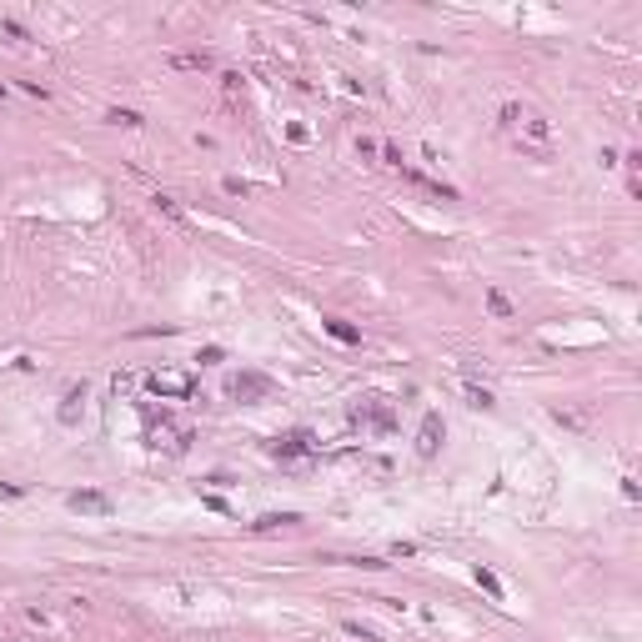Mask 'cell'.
<instances>
[{
	"label": "cell",
	"mask_w": 642,
	"mask_h": 642,
	"mask_svg": "<svg viewBox=\"0 0 642 642\" xmlns=\"http://www.w3.org/2000/svg\"><path fill=\"white\" fill-rule=\"evenodd\" d=\"M502 125H507L512 136H517L522 151H532V156H547V151H552V125H547L537 111H522V105H502Z\"/></svg>",
	"instance_id": "1"
},
{
	"label": "cell",
	"mask_w": 642,
	"mask_h": 642,
	"mask_svg": "<svg viewBox=\"0 0 642 642\" xmlns=\"http://www.w3.org/2000/svg\"><path fill=\"white\" fill-rule=\"evenodd\" d=\"M352 422H356V426H361V422H372V426H381V432H387V426H392V406L381 401V397H367V401H356V406H352Z\"/></svg>",
	"instance_id": "2"
},
{
	"label": "cell",
	"mask_w": 642,
	"mask_h": 642,
	"mask_svg": "<svg viewBox=\"0 0 642 642\" xmlns=\"http://www.w3.org/2000/svg\"><path fill=\"white\" fill-rule=\"evenodd\" d=\"M231 397H241V401H261V397H271V376H261V372H241L236 381H231Z\"/></svg>",
	"instance_id": "3"
},
{
	"label": "cell",
	"mask_w": 642,
	"mask_h": 642,
	"mask_svg": "<svg viewBox=\"0 0 642 642\" xmlns=\"http://www.w3.org/2000/svg\"><path fill=\"white\" fill-rule=\"evenodd\" d=\"M442 432H446V426H442V417H437V412H426V417H422V437H417V457H437Z\"/></svg>",
	"instance_id": "4"
},
{
	"label": "cell",
	"mask_w": 642,
	"mask_h": 642,
	"mask_svg": "<svg viewBox=\"0 0 642 642\" xmlns=\"http://www.w3.org/2000/svg\"><path fill=\"white\" fill-rule=\"evenodd\" d=\"M271 452H276V457H311L316 442H311V432H286V437L271 442Z\"/></svg>",
	"instance_id": "5"
},
{
	"label": "cell",
	"mask_w": 642,
	"mask_h": 642,
	"mask_svg": "<svg viewBox=\"0 0 642 642\" xmlns=\"http://www.w3.org/2000/svg\"><path fill=\"white\" fill-rule=\"evenodd\" d=\"M171 66L176 71H211V55L206 51H181V55H171Z\"/></svg>",
	"instance_id": "6"
},
{
	"label": "cell",
	"mask_w": 642,
	"mask_h": 642,
	"mask_svg": "<svg viewBox=\"0 0 642 642\" xmlns=\"http://www.w3.org/2000/svg\"><path fill=\"white\" fill-rule=\"evenodd\" d=\"M302 517L296 512H266V517H256V532H281V527H296Z\"/></svg>",
	"instance_id": "7"
},
{
	"label": "cell",
	"mask_w": 642,
	"mask_h": 642,
	"mask_svg": "<svg viewBox=\"0 0 642 642\" xmlns=\"http://www.w3.org/2000/svg\"><path fill=\"white\" fill-rule=\"evenodd\" d=\"M321 327H327L336 341H347V347H356V341H361V331L356 327H347V321H341V316H327V321H321Z\"/></svg>",
	"instance_id": "8"
},
{
	"label": "cell",
	"mask_w": 642,
	"mask_h": 642,
	"mask_svg": "<svg viewBox=\"0 0 642 642\" xmlns=\"http://www.w3.org/2000/svg\"><path fill=\"white\" fill-rule=\"evenodd\" d=\"M71 507H85V512H105L111 502H105L101 492H76V497H71Z\"/></svg>",
	"instance_id": "9"
},
{
	"label": "cell",
	"mask_w": 642,
	"mask_h": 642,
	"mask_svg": "<svg viewBox=\"0 0 642 642\" xmlns=\"http://www.w3.org/2000/svg\"><path fill=\"white\" fill-rule=\"evenodd\" d=\"M156 392H191V381L181 372H166V376H156Z\"/></svg>",
	"instance_id": "10"
},
{
	"label": "cell",
	"mask_w": 642,
	"mask_h": 642,
	"mask_svg": "<svg viewBox=\"0 0 642 642\" xmlns=\"http://www.w3.org/2000/svg\"><path fill=\"white\" fill-rule=\"evenodd\" d=\"M487 306H492V316H502V321L512 316V302H507L502 291H487Z\"/></svg>",
	"instance_id": "11"
},
{
	"label": "cell",
	"mask_w": 642,
	"mask_h": 642,
	"mask_svg": "<svg viewBox=\"0 0 642 642\" xmlns=\"http://www.w3.org/2000/svg\"><path fill=\"white\" fill-rule=\"evenodd\" d=\"M477 582H482V587H487L492 597H502V582H497V577H492V572H482V567H477Z\"/></svg>",
	"instance_id": "12"
},
{
	"label": "cell",
	"mask_w": 642,
	"mask_h": 642,
	"mask_svg": "<svg viewBox=\"0 0 642 642\" xmlns=\"http://www.w3.org/2000/svg\"><path fill=\"white\" fill-rule=\"evenodd\" d=\"M111 121H116V125H141V116H136V111H121V105L111 111Z\"/></svg>",
	"instance_id": "13"
},
{
	"label": "cell",
	"mask_w": 642,
	"mask_h": 642,
	"mask_svg": "<svg viewBox=\"0 0 642 642\" xmlns=\"http://www.w3.org/2000/svg\"><path fill=\"white\" fill-rule=\"evenodd\" d=\"M467 397H472V406H492V392L487 387H467Z\"/></svg>",
	"instance_id": "14"
}]
</instances>
